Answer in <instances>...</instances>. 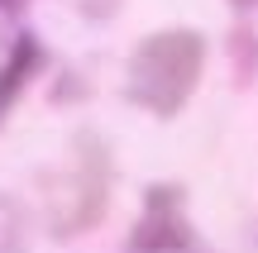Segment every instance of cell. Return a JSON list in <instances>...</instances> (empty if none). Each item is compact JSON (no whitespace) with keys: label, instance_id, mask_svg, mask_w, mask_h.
Here are the masks:
<instances>
[{"label":"cell","instance_id":"3","mask_svg":"<svg viewBox=\"0 0 258 253\" xmlns=\"http://www.w3.org/2000/svg\"><path fill=\"white\" fill-rule=\"evenodd\" d=\"M43 62V53H38L34 38H24V43L10 53V62L0 67V120H5V110L15 105V96L29 86V76H34V67Z\"/></svg>","mask_w":258,"mask_h":253},{"label":"cell","instance_id":"2","mask_svg":"<svg viewBox=\"0 0 258 253\" xmlns=\"http://www.w3.org/2000/svg\"><path fill=\"white\" fill-rule=\"evenodd\" d=\"M186 244H191V229L182 220V196L172 187H158L134 229V248L139 253H182Z\"/></svg>","mask_w":258,"mask_h":253},{"label":"cell","instance_id":"4","mask_svg":"<svg viewBox=\"0 0 258 253\" xmlns=\"http://www.w3.org/2000/svg\"><path fill=\"white\" fill-rule=\"evenodd\" d=\"M239 5H258V0H239Z\"/></svg>","mask_w":258,"mask_h":253},{"label":"cell","instance_id":"1","mask_svg":"<svg viewBox=\"0 0 258 253\" xmlns=\"http://www.w3.org/2000/svg\"><path fill=\"white\" fill-rule=\"evenodd\" d=\"M201 62H206L201 34H191V29L153 34V38L139 43L134 62H129V96L139 105H148L153 115H172L196 91Z\"/></svg>","mask_w":258,"mask_h":253}]
</instances>
